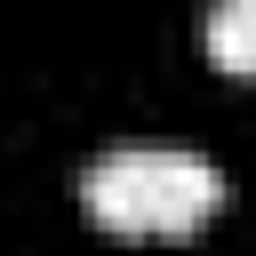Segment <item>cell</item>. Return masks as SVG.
<instances>
[{
	"label": "cell",
	"instance_id": "cell-1",
	"mask_svg": "<svg viewBox=\"0 0 256 256\" xmlns=\"http://www.w3.org/2000/svg\"><path fill=\"white\" fill-rule=\"evenodd\" d=\"M80 208L120 240H184L224 208V176L200 152L128 144V152H112L80 176Z\"/></svg>",
	"mask_w": 256,
	"mask_h": 256
},
{
	"label": "cell",
	"instance_id": "cell-2",
	"mask_svg": "<svg viewBox=\"0 0 256 256\" xmlns=\"http://www.w3.org/2000/svg\"><path fill=\"white\" fill-rule=\"evenodd\" d=\"M208 64L232 80H256V0H216L208 8Z\"/></svg>",
	"mask_w": 256,
	"mask_h": 256
}]
</instances>
